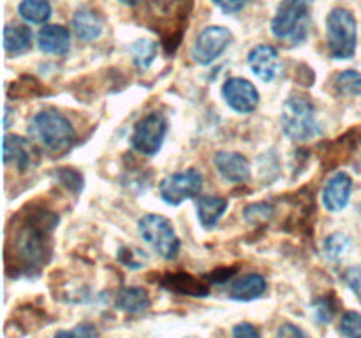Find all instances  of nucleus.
<instances>
[{
  "label": "nucleus",
  "mask_w": 361,
  "mask_h": 338,
  "mask_svg": "<svg viewBox=\"0 0 361 338\" xmlns=\"http://www.w3.org/2000/svg\"><path fill=\"white\" fill-rule=\"evenodd\" d=\"M16 165L20 171H25L30 164V151H28V144L23 137L20 136H6L4 137V162Z\"/></svg>",
  "instance_id": "21"
},
{
  "label": "nucleus",
  "mask_w": 361,
  "mask_h": 338,
  "mask_svg": "<svg viewBox=\"0 0 361 338\" xmlns=\"http://www.w3.org/2000/svg\"><path fill=\"white\" fill-rule=\"evenodd\" d=\"M97 334L99 331L95 330L94 326H90V324H80V326H76L74 330L59 331L56 337H97Z\"/></svg>",
  "instance_id": "30"
},
{
  "label": "nucleus",
  "mask_w": 361,
  "mask_h": 338,
  "mask_svg": "<svg viewBox=\"0 0 361 338\" xmlns=\"http://www.w3.org/2000/svg\"><path fill=\"white\" fill-rule=\"evenodd\" d=\"M235 271L236 270H219L217 273H214V275H210V282L212 284H224V282H228L229 278L233 277V275H235Z\"/></svg>",
  "instance_id": "34"
},
{
  "label": "nucleus",
  "mask_w": 361,
  "mask_h": 338,
  "mask_svg": "<svg viewBox=\"0 0 361 338\" xmlns=\"http://www.w3.org/2000/svg\"><path fill=\"white\" fill-rule=\"evenodd\" d=\"M30 132L44 150L51 154L67 151L76 141V132L69 120L59 111L46 109L32 118Z\"/></svg>",
  "instance_id": "2"
},
{
  "label": "nucleus",
  "mask_w": 361,
  "mask_h": 338,
  "mask_svg": "<svg viewBox=\"0 0 361 338\" xmlns=\"http://www.w3.org/2000/svg\"><path fill=\"white\" fill-rule=\"evenodd\" d=\"M222 97L233 111L242 113V115L254 113V109L259 104V92L245 77H229L222 84Z\"/></svg>",
  "instance_id": "10"
},
{
  "label": "nucleus",
  "mask_w": 361,
  "mask_h": 338,
  "mask_svg": "<svg viewBox=\"0 0 361 338\" xmlns=\"http://www.w3.org/2000/svg\"><path fill=\"white\" fill-rule=\"evenodd\" d=\"M32 46V32L23 25H7L4 28V49L9 55H23Z\"/></svg>",
  "instance_id": "19"
},
{
  "label": "nucleus",
  "mask_w": 361,
  "mask_h": 338,
  "mask_svg": "<svg viewBox=\"0 0 361 338\" xmlns=\"http://www.w3.org/2000/svg\"><path fill=\"white\" fill-rule=\"evenodd\" d=\"M259 331L249 323H242V324H236L233 327V337L236 338H259Z\"/></svg>",
  "instance_id": "32"
},
{
  "label": "nucleus",
  "mask_w": 361,
  "mask_h": 338,
  "mask_svg": "<svg viewBox=\"0 0 361 338\" xmlns=\"http://www.w3.org/2000/svg\"><path fill=\"white\" fill-rule=\"evenodd\" d=\"M116 306L127 313H140L150 306V298L143 287H123L116 294Z\"/></svg>",
  "instance_id": "20"
},
{
  "label": "nucleus",
  "mask_w": 361,
  "mask_h": 338,
  "mask_svg": "<svg viewBox=\"0 0 361 338\" xmlns=\"http://www.w3.org/2000/svg\"><path fill=\"white\" fill-rule=\"evenodd\" d=\"M358 30L356 18L348 9H334L326 18V46L334 58L348 60L355 55Z\"/></svg>",
  "instance_id": "5"
},
{
  "label": "nucleus",
  "mask_w": 361,
  "mask_h": 338,
  "mask_svg": "<svg viewBox=\"0 0 361 338\" xmlns=\"http://www.w3.org/2000/svg\"><path fill=\"white\" fill-rule=\"evenodd\" d=\"M314 0H282L271 20V34L279 41L302 44L309 34V11Z\"/></svg>",
  "instance_id": "4"
},
{
  "label": "nucleus",
  "mask_w": 361,
  "mask_h": 338,
  "mask_svg": "<svg viewBox=\"0 0 361 338\" xmlns=\"http://www.w3.org/2000/svg\"><path fill=\"white\" fill-rule=\"evenodd\" d=\"M215 168L224 180L231 183H243L250 178V164L245 155L238 151H219L214 158Z\"/></svg>",
  "instance_id": "13"
},
{
  "label": "nucleus",
  "mask_w": 361,
  "mask_h": 338,
  "mask_svg": "<svg viewBox=\"0 0 361 338\" xmlns=\"http://www.w3.org/2000/svg\"><path fill=\"white\" fill-rule=\"evenodd\" d=\"M312 313H314V319H316L317 323L326 324L334 319L335 305L328 298H321V299H317V301H314Z\"/></svg>",
  "instance_id": "28"
},
{
  "label": "nucleus",
  "mask_w": 361,
  "mask_h": 338,
  "mask_svg": "<svg viewBox=\"0 0 361 338\" xmlns=\"http://www.w3.org/2000/svg\"><path fill=\"white\" fill-rule=\"evenodd\" d=\"M59 217L48 211H37L27 218L18 229L14 238V254L25 268H37L46 263L49 256V232L55 227Z\"/></svg>",
  "instance_id": "1"
},
{
  "label": "nucleus",
  "mask_w": 361,
  "mask_h": 338,
  "mask_svg": "<svg viewBox=\"0 0 361 338\" xmlns=\"http://www.w3.org/2000/svg\"><path fill=\"white\" fill-rule=\"evenodd\" d=\"M337 88L344 94L361 95V73L356 70H344L337 76Z\"/></svg>",
  "instance_id": "26"
},
{
  "label": "nucleus",
  "mask_w": 361,
  "mask_h": 338,
  "mask_svg": "<svg viewBox=\"0 0 361 338\" xmlns=\"http://www.w3.org/2000/svg\"><path fill=\"white\" fill-rule=\"evenodd\" d=\"M267 287L263 275L249 273L233 280L228 287V294L236 301H252V299L261 298L267 292Z\"/></svg>",
  "instance_id": "15"
},
{
  "label": "nucleus",
  "mask_w": 361,
  "mask_h": 338,
  "mask_svg": "<svg viewBox=\"0 0 361 338\" xmlns=\"http://www.w3.org/2000/svg\"><path fill=\"white\" fill-rule=\"evenodd\" d=\"M243 215H245V220L249 222V224H267V222L274 217V206L268 203H254L245 208Z\"/></svg>",
  "instance_id": "25"
},
{
  "label": "nucleus",
  "mask_w": 361,
  "mask_h": 338,
  "mask_svg": "<svg viewBox=\"0 0 361 338\" xmlns=\"http://www.w3.org/2000/svg\"><path fill=\"white\" fill-rule=\"evenodd\" d=\"M130 56L137 69H148L152 62L157 56V42L150 41V39H137L133 46H130Z\"/></svg>",
  "instance_id": "23"
},
{
  "label": "nucleus",
  "mask_w": 361,
  "mask_h": 338,
  "mask_svg": "<svg viewBox=\"0 0 361 338\" xmlns=\"http://www.w3.org/2000/svg\"><path fill=\"white\" fill-rule=\"evenodd\" d=\"M344 280L348 287L361 299V268L353 266L344 273Z\"/></svg>",
  "instance_id": "29"
},
{
  "label": "nucleus",
  "mask_w": 361,
  "mask_h": 338,
  "mask_svg": "<svg viewBox=\"0 0 361 338\" xmlns=\"http://www.w3.org/2000/svg\"><path fill=\"white\" fill-rule=\"evenodd\" d=\"M161 285L168 289V291L176 292V294L192 296V298H203V296L208 294V285L189 273L164 275Z\"/></svg>",
  "instance_id": "17"
},
{
  "label": "nucleus",
  "mask_w": 361,
  "mask_h": 338,
  "mask_svg": "<svg viewBox=\"0 0 361 338\" xmlns=\"http://www.w3.org/2000/svg\"><path fill=\"white\" fill-rule=\"evenodd\" d=\"M18 13L28 23L42 25L51 18V4L48 0H23Z\"/></svg>",
  "instance_id": "22"
},
{
  "label": "nucleus",
  "mask_w": 361,
  "mask_h": 338,
  "mask_svg": "<svg viewBox=\"0 0 361 338\" xmlns=\"http://www.w3.org/2000/svg\"><path fill=\"white\" fill-rule=\"evenodd\" d=\"M228 199L219 196H203L197 199V218L204 229H212L228 210Z\"/></svg>",
  "instance_id": "18"
},
{
  "label": "nucleus",
  "mask_w": 361,
  "mask_h": 338,
  "mask_svg": "<svg viewBox=\"0 0 361 338\" xmlns=\"http://www.w3.org/2000/svg\"><path fill=\"white\" fill-rule=\"evenodd\" d=\"M37 44L48 55H66L71 49V32L62 25H46L39 30Z\"/></svg>",
  "instance_id": "14"
},
{
  "label": "nucleus",
  "mask_w": 361,
  "mask_h": 338,
  "mask_svg": "<svg viewBox=\"0 0 361 338\" xmlns=\"http://www.w3.org/2000/svg\"><path fill=\"white\" fill-rule=\"evenodd\" d=\"M166 134H168L166 116L159 111H152L136 122L130 134V144L137 154L154 157L161 150Z\"/></svg>",
  "instance_id": "7"
},
{
  "label": "nucleus",
  "mask_w": 361,
  "mask_h": 338,
  "mask_svg": "<svg viewBox=\"0 0 361 338\" xmlns=\"http://www.w3.org/2000/svg\"><path fill=\"white\" fill-rule=\"evenodd\" d=\"M102 28H104V21H102V18L94 9L81 7V9H78L74 13L73 30L80 41H95V39H99L102 35Z\"/></svg>",
  "instance_id": "16"
},
{
  "label": "nucleus",
  "mask_w": 361,
  "mask_h": 338,
  "mask_svg": "<svg viewBox=\"0 0 361 338\" xmlns=\"http://www.w3.org/2000/svg\"><path fill=\"white\" fill-rule=\"evenodd\" d=\"M349 246H351V242H349L348 236L342 234V232H334V234H330L324 239L323 252L326 254L328 259L338 261L341 257L345 256Z\"/></svg>",
  "instance_id": "24"
},
{
  "label": "nucleus",
  "mask_w": 361,
  "mask_h": 338,
  "mask_svg": "<svg viewBox=\"0 0 361 338\" xmlns=\"http://www.w3.org/2000/svg\"><path fill=\"white\" fill-rule=\"evenodd\" d=\"M137 231L140 236L155 250V254L166 261H173L180 254L178 234L175 227L166 217L157 213H147L137 220Z\"/></svg>",
  "instance_id": "6"
},
{
  "label": "nucleus",
  "mask_w": 361,
  "mask_h": 338,
  "mask_svg": "<svg viewBox=\"0 0 361 338\" xmlns=\"http://www.w3.org/2000/svg\"><path fill=\"white\" fill-rule=\"evenodd\" d=\"M353 190V180L348 173H337L334 178L328 180L323 189V204L331 213H338L349 203Z\"/></svg>",
  "instance_id": "12"
},
{
  "label": "nucleus",
  "mask_w": 361,
  "mask_h": 338,
  "mask_svg": "<svg viewBox=\"0 0 361 338\" xmlns=\"http://www.w3.org/2000/svg\"><path fill=\"white\" fill-rule=\"evenodd\" d=\"M341 333L344 337H361V313L345 312L341 319Z\"/></svg>",
  "instance_id": "27"
},
{
  "label": "nucleus",
  "mask_w": 361,
  "mask_h": 338,
  "mask_svg": "<svg viewBox=\"0 0 361 338\" xmlns=\"http://www.w3.org/2000/svg\"><path fill=\"white\" fill-rule=\"evenodd\" d=\"M215 6L221 7L224 13L228 14H236L243 9V7L249 4V0H214Z\"/></svg>",
  "instance_id": "31"
},
{
  "label": "nucleus",
  "mask_w": 361,
  "mask_h": 338,
  "mask_svg": "<svg viewBox=\"0 0 361 338\" xmlns=\"http://www.w3.org/2000/svg\"><path fill=\"white\" fill-rule=\"evenodd\" d=\"M247 62H249L250 70L264 83L274 81L279 74V67H281L279 51L270 44H259L250 49Z\"/></svg>",
  "instance_id": "11"
},
{
  "label": "nucleus",
  "mask_w": 361,
  "mask_h": 338,
  "mask_svg": "<svg viewBox=\"0 0 361 338\" xmlns=\"http://www.w3.org/2000/svg\"><path fill=\"white\" fill-rule=\"evenodd\" d=\"M233 42V34L229 28L226 27H207L200 35H197L196 42L190 49V56L200 65H208V63L215 62L229 44Z\"/></svg>",
  "instance_id": "9"
},
{
  "label": "nucleus",
  "mask_w": 361,
  "mask_h": 338,
  "mask_svg": "<svg viewBox=\"0 0 361 338\" xmlns=\"http://www.w3.org/2000/svg\"><path fill=\"white\" fill-rule=\"evenodd\" d=\"M277 337H281V338L305 337V333H303V331L300 330V327L293 326V324H282V326L277 330Z\"/></svg>",
  "instance_id": "33"
},
{
  "label": "nucleus",
  "mask_w": 361,
  "mask_h": 338,
  "mask_svg": "<svg viewBox=\"0 0 361 338\" xmlns=\"http://www.w3.org/2000/svg\"><path fill=\"white\" fill-rule=\"evenodd\" d=\"M118 2L127 4V6H136V4H140L141 0H118Z\"/></svg>",
  "instance_id": "35"
},
{
  "label": "nucleus",
  "mask_w": 361,
  "mask_h": 338,
  "mask_svg": "<svg viewBox=\"0 0 361 338\" xmlns=\"http://www.w3.org/2000/svg\"><path fill=\"white\" fill-rule=\"evenodd\" d=\"M201 189H203V175L197 169H187L166 176L161 182L159 192L166 204L178 206L183 201L200 196Z\"/></svg>",
  "instance_id": "8"
},
{
  "label": "nucleus",
  "mask_w": 361,
  "mask_h": 338,
  "mask_svg": "<svg viewBox=\"0 0 361 338\" xmlns=\"http://www.w3.org/2000/svg\"><path fill=\"white\" fill-rule=\"evenodd\" d=\"M281 122L286 136L298 143L314 139L323 132L314 104L307 97L300 95H293L284 102Z\"/></svg>",
  "instance_id": "3"
}]
</instances>
